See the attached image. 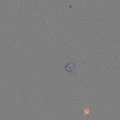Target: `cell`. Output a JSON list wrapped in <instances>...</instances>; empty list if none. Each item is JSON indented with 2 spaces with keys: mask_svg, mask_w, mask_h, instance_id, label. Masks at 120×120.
<instances>
[{
  "mask_svg": "<svg viewBox=\"0 0 120 120\" xmlns=\"http://www.w3.org/2000/svg\"><path fill=\"white\" fill-rule=\"evenodd\" d=\"M90 110L89 108H87V107H86V108H83V115H85V116H87L88 114H90Z\"/></svg>",
  "mask_w": 120,
  "mask_h": 120,
  "instance_id": "obj_1",
  "label": "cell"
}]
</instances>
